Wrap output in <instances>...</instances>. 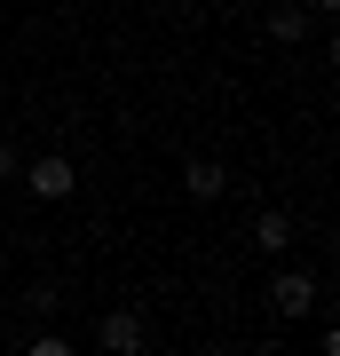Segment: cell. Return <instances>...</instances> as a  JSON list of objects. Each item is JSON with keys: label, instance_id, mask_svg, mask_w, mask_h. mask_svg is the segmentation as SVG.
<instances>
[{"label": "cell", "instance_id": "cell-1", "mask_svg": "<svg viewBox=\"0 0 340 356\" xmlns=\"http://www.w3.org/2000/svg\"><path fill=\"white\" fill-rule=\"evenodd\" d=\"M95 341H103V356H143L151 325H143V309H103V317H95Z\"/></svg>", "mask_w": 340, "mask_h": 356}, {"label": "cell", "instance_id": "cell-2", "mask_svg": "<svg viewBox=\"0 0 340 356\" xmlns=\"http://www.w3.org/2000/svg\"><path fill=\"white\" fill-rule=\"evenodd\" d=\"M24 191H32L40 206H56V198H72V191H79V166L63 159V151H48V159H32V166H24Z\"/></svg>", "mask_w": 340, "mask_h": 356}, {"label": "cell", "instance_id": "cell-3", "mask_svg": "<svg viewBox=\"0 0 340 356\" xmlns=\"http://www.w3.org/2000/svg\"><path fill=\"white\" fill-rule=\"evenodd\" d=\"M269 309H277V317H309L316 309V277L309 269H277V277H269Z\"/></svg>", "mask_w": 340, "mask_h": 356}, {"label": "cell", "instance_id": "cell-4", "mask_svg": "<svg viewBox=\"0 0 340 356\" xmlns=\"http://www.w3.org/2000/svg\"><path fill=\"white\" fill-rule=\"evenodd\" d=\"M182 191H190V198H198V206H214V198L229 191V175H222V166H214V159H190V166H182Z\"/></svg>", "mask_w": 340, "mask_h": 356}, {"label": "cell", "instance_id": "cell-5", "mask_svg": "<svg viewBox=\"0 0 340 356\" xmlns=\"http://www.w3.org/2000/svg\"><path fill=\"white\" fill-rule=\"evenodd\" d=\"M253 245H261V254H285V245H293V214L261 206V214H253Z\"/></svg>", "mask_w": 340, "mask_h": 356}, {"label": "cell", "instance_id": "cell-6", "mask_svg": "<svg viewBox=\"0 0 340 356\" xmlns=\"http://www.w3.org/2000/svg\"><path fill=\"white\" fill-rule=\"evenodd\" d=\"M269 32L277 40H309V8L301 0H277V8H269Z\"/></svg>", "mask_w": 340, "mask_h": 356}, {"label": "cell", "instance_id": "cell-7", "mask_svg": "<svg viewBox=\"0 0 340 356\" xmlns=\"http://www.w3.org/2000/svg\"><path fill=\"white\" fill-rule=\"evenodd\" d=\"M24 356H72V341H63V332H40V341H32Z\"/></svg>", "mask_w": 340, "mask_h": 356}, {"label": "cell", "instance_id": "cell-8", "mask_svg": "<svg viewBox=\"0 0 340 356\" xmlns=\"http://www.w3.org/2000/svg\"><path fill=\"white\" fill-rule=\"evenodd\" d=\"M8 175H16V143L0 135V182H8Z\"/></svg>", "mask_w": 340, "mask_h": 356}, {"label": "cell", "instance_id": "cell-9", "mask_svg": "<svg viewBox=\"0 0 340 356\" xmlns=\"http://www.w3.org/2000/svg\"><path fill=\"white\" fill-rule=\"evenodd\" d=\"M301 8H309V16H332V8H340V0H301Z\"/></svg>", "mask_w": 340, "mask_h": 356}, {"label": "cell", "instance_id": "cell-10", "mask_svg": "<svg viewBox=\"0 0 340 356\" xmlns=\"http://www.w3.org/2000/svg\"><path fill=\"white\" fill-rule=\"evenodd\" d=\"M214 356H238V348H214Z\"/></svg>", "mask_w": 340, "mask_h": 356}, {"label": "cell", "instance_id": "cell-11", "mask_svg": "<svg viewBox=\"0 0 340 356\" xmlns=\"http://www.w3.org/2000/svg\"><path fill=\"white\" fill-rule=\"evenodd\" d=\"M0 285H8V269H0Z\"/></svg>", "mask_w": 340, "mask_h": 356}]
</instances>
